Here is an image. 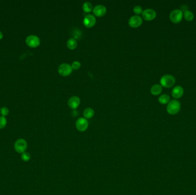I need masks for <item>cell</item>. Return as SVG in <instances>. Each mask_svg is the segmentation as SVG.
Here are the masks:
<instances>
[{
	"label": "cell",
	"instance_id": "d4e9b609",
	"mask_svg": "<svg viewBox=\"0 0 196 195\" xmlns=\"http://www.w3.org/2000/svg\"><path fill=\"white\" fill-rule=\"evenodd\" d=\"M2 37H3V35H2V32H0V40H1L2 38Z\"/></svg>",
	"mask_w": 196,
	"mask_h": 195
},
{
	"label": "cell",
	"instance_id": "ffe728a7",
	"mask_svg": "<svg viewBox=\"0 0 196 195\" xmlns=\"http://www.w3.org/2000/svg\"><path fill=\"white\" fill-rule=\"evenodd\" d=\"M21 158L25 162L29 161L30 159V154L28 152H25L24 153L21 154Z\"/></svg>",
	"mask_w": 196,
	"mask_h": 195
},
{
	"label": "cell",
	"instance_id": "2e32d148",
	"mask_svg": "<svg viewBox=\"0 0 196 195\" xmlns=\"http://www.w3.org/2000/svg\"><path fill=\"white\" fill-rule=\"evenodd\" d=\"M67 47H68L71 50H73L75 49L76 47H77V42L76 40L73 38H70L67 42Z\"/></svg>",
	"mask_w": 196,
	"mask_h": 195
},
{
	"label": "cell",
	"instance_id": "7c38bea8",
	"mask_svg": "<svg viewBox=\"0 0 196 195\" xmlns=\"http://www.w3.org/2000/svg\"><path fill=\"white\" fill-rule=\"evenodd\" d=\"M80 100L77 96H72L68 101V104L70 108L72 109H76L80 105Z\"/></svg>",
	"mask_w": 196,
	"mask_h": 195
},
{
	"label": "cell",
	"instance_id": "603a6c76",
	"mask_svg": "<svg viewBox=\"0 0 196 195\" xmlns=\"http://www.w3.org/2000/svg\"><path fill=\"white\" fill-rule=\"evenodd\" d=\"M81 66V64L79 61H73L71 64V67L72 69H75V70H77L79 69Z\"/></svg>",
	"mask_w": 196,
	"mask_h": 195
},
{
	"label": "cell",
	"instance_id": "7402d4cb",
	"mask_svg": "<svg viewBox=\"0 0 196 195\" xmlns=\"http://www.w3.org/2000/svg\"><path fill=\"white\" fill-rule=\"evenodd\" d=\"M7 121L5 117L3 116H0V129H2L5 127Z\"/></svg>",
	"mask_w": 196,
	"mask_h": 195
},
{
	"label": "cell",
	"instance_id": "ba28073f",
	"mask_svg": "<svg viewBox=\"0 0 196 195\" xmlns=\"http://www.w3.org/2000/svg\"><path fill=\"white\" fill-rule=\"evenodd\" d=\"M143 20L139 16L135 15L132 16L129 20V25L132 28H136L142 24Z\"/></svg>",
	"mask_w": 196,
	"mask_h": 195
},
{
	"label": "cell",
	"instance_id": "9a60e30c",
	"mask_svg": "<svg viewBox=\"0 0 196 195\" xmlns=\"http://www.w3.org/2000/svg\"><path fill=\"white\" fill-rule=\"evenodd\" d=\"M94 114H95V111L91 108H87L85 109V110L84 111V117L86 119L92 118V117H94Z\"/></svg>",
	"mask_w": 196,
	"mask_h": 195
},
{
	"label": "cell",
	"instance_id": "277c9868",
	"mask_svg": "<svg viewBox=\"0 0 196 195\" xmlns=\"http://www.w3.org/2000/svg\"><path fill=\"white\" fill-rule=\"evenodd\" d=\"M72 70L71 65L67 63L61 64L58 67V72L60 75L63 77H66L71 75Z\"/></svg>",
	"mask_w": 196,
	"mask_h": 195
},
{
	"label": "cell",
	"instance_id": "5bb4252c",
	"mask_svg": "<svg viewBox=\"0 0 196 195\" xmlns=\"http://www.w3.org/2000/svg\"><path fill=\"white\" fill-rule=\"evenodd\" d=\"M150 91L153 95H159L162 91V87L160 84H155L151 88Z\"/></svg>",
	"mask_w": 196,
	"mask_h": 195
},
{
	"label": "cell",
	"instance_id": "9c48e42d",
	"mask_svg": "<svg viewBox=\"0 0 196 195\" xmlns=\"http://www.w3.org/2000/svg\"><path fill=\"white\" fill-rule=\"evenodd\" d=\"M142 17L145 20L151 21L156 17L157 13L154 9H146L142 12Z\"/></svg>",
	"mask_w": 196,
	"mask_h": 195
},
{
	"label": "cell",
	"instance_id": "d6986e66",
	"mask_svg": "<svg viewBox=\"0 0 196 195\" xmlns=\"http://www.w3.org/2000/svg\"><path fill=\"white\" fill-rule=\"evenodd\" d=\"M83 10L86 13H89L93 10V6L89 2H86L83 5Z\"/></svg>",
	"mask_w": 196,
	"mask_h": 195
},
{
	"label": "cell",
	"instance_id": "8992f818",
	"mask_svg": "<svg viewBox=\"0 0 196 195\" xmlns=\"http://www.w3.org/2000/svg\"><path fill=\"white\" fill-rule=\"evenodd\" d=\"M89 121L84 117L78 118L76 122V127L80 132H84L89 128Z\"/></svg>",
	"mask_w": 196,
	"mask_h": 195
},
{
	"label": "cell",
	"instance_id": "7a4b0ae2",
	"mask_svg": "<svg viewBox=\"0 0 196 195\" xmlns=\"http://www.w3.org/2000/svg\"><path fill=\"white\" fill-rule=\"evenodd\" d=\"M176 83V79L170 75H165L161 77L160 85L166 88H170L174 86Z\"/></svg>",
	"mask_w": 196,
	"mask_h": 195
},
{
	"label": "cell",
	"instance_id": "3957f363",
	"mask_svg": "<svg viewBox=\"0 0 196 195\" xmlns=\"http://www.w3.org/2000/svg\"><path fill=\"white\" fill-rule=\"evenodd\" d=\"M14 148L17 153L22 154L26 151L28 148L27 142L23 139H19L15 142Z\"/></svg>",
	"mask_w": 196,
	"mask_h": 195
},
{
	"label": "cell",
	"instance_id": "8fae6325",
	"mask_svg": "<svg viewBox=\"0 0 196 195\" xmlns=\"http://www.w3.org/2000/svg\"><path fill=\"white\" fill-rule=\"evenodd\" d=\"M93 13L95 16L101 17L105 15L107 12L106 8L103 5H98L93 8Z\"/></svg>",
	"mask_w": 196,
	"mask_h": 195
},
{
	"label": "cell",
	"instance_id": "52a82bcc",
	"mask_svg": "<svg viewBox=\"0 0 196 195\" xmlns=\"http://www.w3.org/2000/svg\"><path fill=\"white\" fill-rule=\"evenodd\" d=\"M26 44L30 47H37L40 44V40L36 35H30L26 39Z\"/></svg>",
	"mask_w": 196,
	"mask_h": 195
},
{
	"label": "cell",
	"instance_id": "ac0fdd59",
	"mask_svg": "<svg viewBox=\"0 0 196 195\" xmlns=\"http://www.w3.org/2000/svg\"><path fill=\"white\" fill-rule=\"evenodd\" d=\"M184 17L185 19L188 21H192L194 18V14L192 12L189 11V10H187L186 11H185L184 12Z\"/></svg>",
	"mask_w": 196,
	"mask_h": 195
},
{
	"label": "cell",
	"instance_id": "44dd1931",
	"mask_svg": "<svg viewBox=\"0 0 196 195\" xmlns=\"http://www.w3.org/2000/svg\"><path fill=\"white\" fill-rule=\"evenodd\" d=\"M133 11L137 14V16H139L141 14H142L143 9L139 5H137L135 6L133 9Z\"/></svg>",
	"mask_w": 196,
	"mask_h": 195
},
{
	"label": "cell",
	"instance_id": "6da1fadb",
	"mask_svg": "<svg viewBox=\"0 0 196 195\" xmlns=\"http://www.w3.org/2000/svg\"><path fill=\"white\" fill-rule=\"evenodd\" d=\"M181 109V103L177 100H173L170 101L167 105V112L171 114L175 115L177 114Z\"/></svg>",
	"mask_w": 196,
	"mask_h": 195
},
{
	"label": "cell",
	"instance_id": "30bf717a",
	"mask_svg": "<svg viewBox=\"0 0 196 195\" xmlns=\"http://www.w3.org/2000/svg\"><path fill=\"white\" fill-rule=\"evenodd\" d=\"M96 20L95 16L92 14H87L86 15L83 19V24L87 28H92L96 24Z\"/></svg>",
	"mask_w": 196,
	"mask_h": 195
},
{
	"label": "cell",
	"instance_id": "4fadbf2b",
	"mask_svg": "<svg viewBox=\"0 0 196 195\" xmlns=\"http://www.w3.org/2000/svg\"><path fill=\"white\" fill-rule=\"evenodd\" d=\"M184 89L181 86H176L173 89L172 95L175 99H179L184 95Z\"/></svg>",
	"mask_w": 196,
	"mask_h": 195
},
{
	"label": "cell",
	"instance_id": "e0dca14e",
	"mask_svg": "<svg viewBox=\"0 0 196 195\" xmlns=\"http://www.w3.org/2000/svg\"><path fill=\"white\" fill-rule=\"evenodd\" d=\"M158 101L161 104H166L170 101V97L166 94L160 95L158 98Z\"/></svg>",
	"mask_w": 196,
	"mask_h": 195
},
{
	"label": "cell",
	"instance_id": "cb8c5ba5",
	"mask_svg": "<svg viewBox=\"0 0 196 195\" xmlns=\"http://www.w3.org/2000/svg\"><path fill=\"white\" fill-rule=\"evenodd\" d=\"M0 113L2 115V116L5 117L7 116L9 113V109L6 107H2L0 109Z\"/></svg>",
	"mask_w": 196,
	"mask_h": 195
},
{
	"label": "cell",
	"instance_id": "5b68a950",
	"mask_svg": "<svg viewBox=\"0 0 196 195\" xmlns=\"http://www.w3.org/2000/svg\"><path fill=\"white\" fill-rule=\"evenodd\" d=\"M183 12L180 9H175L171 12L170 14V19L174 24L180 23L182 19Z\"/></svg>",
	"mask_w": 196,
	"mask_h": 195
}]
</instances>
